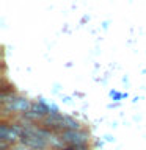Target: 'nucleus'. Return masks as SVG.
<instances>
[{
	"instance_id": "nucleus-1",
	"label": "nucleus",
	"mask_w": 146,
	"mask_h": 150,
	"mask_svg": "<svg viewBox=\"0 0 146 150\" xmlns=\"http://www.w3.org/2000/svg\"><path fill=\"white\" fill-rule=\"evenodd\" d=\"M60 138L64 144L83 145V144H88L89 134H88V131H85L82 128H79V130H63V131H60Z\"/></svg>"
},
{
	"instance_id": "nucleus-2",
	"label": "nucleus",
	"mask_w": 146,
	"mask_h": 150,
	"mask_svg": "<svg viewBox=\"0 0 146 150\" xmlns=\"http://www.w3.org/2000/svg\"><path fill=\"white\" fill-rule=\"evenodd\" d=\"M21 139V124H3L0 125V141H5L8 144H17Z\"/></svg>"
},
{
	"instance_id": "nucleus-3",
	"label": "nucleus",
	"mask_w": 146,
	"mask_h": 150,
	"mask_svg": "<svg viewBox=\"0 0 146 150\" xmlns=\"http://www.w3.org/2000/svg\"><path fill=\"white\" fill-rule=\"evenodd\" d=\"M31 105L33 102H30L27 97H21L17 96L14 100L8 102V103H3L2 108H3V112H14V114H22L28 110H31Z\"/></svg>"
},
{
	"instance_id": "nucleus-4",
	"label": "nucleus",
	"mask_w": 146,
	"mask_h": 150,
	"mask_svg": "<svg viewBox=\"0 0 146 150\" xmlns=\"http://www.w3.org/2000/svg\"><path fill=\"white\" fill-rule=\"evenodd\" d=\"M41 124L44 125V127H47V128L54 130V131H58V133L64 130V125H63V114H60L58 111L47 114L44 119H42Z\"/></svg>"
},
{
	"instance_id": "nucleus-5",
	"label": "nucleus",
	"mask_w": 146,
	"mask_h": 150,
	"mask_svg": "<svg viewBox=\"0 0 146 150\" xmlns=\"http://www.w3.org/2000/svg\"><path fill=\"white\" fill-rule=\"evenodd\" d=\"M63 125H64V130H79L82 128V124L79 120H75L74 117L71 116H63Z\"/></svg>"
}]
</instances>
